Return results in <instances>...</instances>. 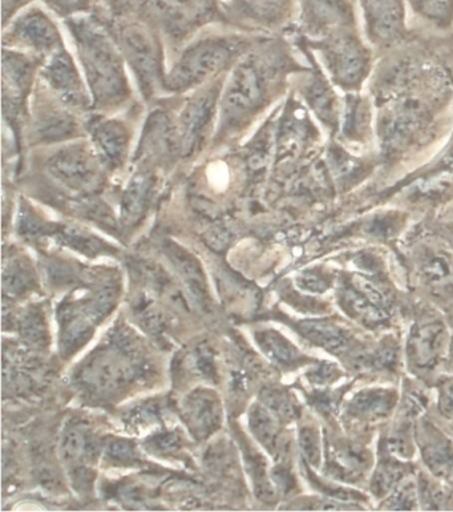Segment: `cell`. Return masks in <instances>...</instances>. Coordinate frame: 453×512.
Returning <instances> with one entry per match:
<instances>
[{"label": "cell", "mask_w": 453, "mask_h": 512, "mask_svg": "<svg viewBox=\"0 0 453 512\" xmlns=\"http://www.w3.org/2000/svg\"><path fill=\"white\" fill-rule=\"evenodd\" d=\"M72 34L78 44L88 86L99 107H115L129 96V83L123 60L112 40L100 28L84 22H72Z\"/></svg>", "instance_id": "6da1fadb"}, {"label": "cell", "mask_w": 453, "mask_h": 512, "mask_svg": "<svg viewBox=\"0 0 453 512\" xmlns=\"http://www.w3.org/2000/svg\"><path fill=\"white\" fill-rule=\"evenodd\" d=\"M241 43L228 38H208L190 46L182 54L164 84L171 91H186L200 86L218 72L224 70L234 55L240 51Z\"/></svg>", "instance_id": "7a4b0ae2"}, {"label": "cell", "mask_w": 453, "mask_h": 512, "mask_svg": "<svg viewBox=\"0 0 453 512\" xmlns=\"http://www.w3.org/2000/svg\"><path fill=\"white\" fill-rule=\"evenodd\" d=\"M268 75L256 56L238 64L222 98V129L242 126L260 110L266 98Z\"/></svg>", "instance_id": "3957f363"}, {"label": "cell", "mask_w": 453, "mask_h": 512, "mask_svg": "<svg viewBox=\"0 0 453 512\" xmlns=\"http://www.w3.org/2000/svg\"><path fill=\"white\" fill-rule=\"evenodd\" d=\"M103 168L95 149L83 143L59 149L47 163L48 172L56 183L80 195L100 191L104 184Z\"/></svg>", "instance_id": "277c9868"}, {"label": "cell", "mask_w": 453, "mask_h": 512, "mask_svg": "<svg viewBox=\"0 0 453 512\" xmlns=\"http://www.w3.org/2000/svg\"><path fill=\"white\" fill-rule=\"evenodd\" d=\"M132 354L115 344L95 350L78 372L79 384L93 394L116 393L131 384L136 374Z\"/></svg>", "instance_id": "5b68a950"}, {"label": "cell", "mask_w": 453, "mask_h": 512, "mask_svg": "<svg viewBox=\"0 0 453 512\" xmlns=\"http://www.w3.org/2000/svg\"><path fill=\"white\" fill-rule=\"evenodd\" d=\"M337 300L346 316L364 328H383L390 321V298L367 277L354 276L341 282L337 290Z\"/></svg>", "instance_id": "8992f818"}, {"label": "cell", "mask_w": 453, "mask_h": 512, "mask_svg": "<svg viewBox=\"0 0 453 512\" xmlns=\"http://www.w3.org/2000/svg\"><path fill=\"white\" fill-rule=\"evenodd\" d=\"M447 326L439 318H423L416 321L408 334V368L416 374H428L440 364L447 354Z\"/></svg>", "instance_id": "52a82bcc"}, {"label": "cell", "mask_w": 453, "mask_h": 512, "mask_svg": "<svg viewBox=\"0 0 453 512\" xmlns=\"http://www.w3.org/2000/svg\"><path fill=\"white\" fill-rule=\"evenodd\" d=\"M121 51L135 71L141 90L151 96L161 78L160 54L155 39L145 28L133 24L120 32Z\"/></svg>", "instance_id": "ba28073f"}, {"label": "cell", "mask_w": 453, "mask_h": 512, "mask_svg": "<svg viewBox=\"0 0 453 512\" xmlns=\"http://www.w3.org/2000/svg\"><path fill=\"white\" fill-rule=\"evenodd\" d=\"M220 94V84H212L198 91L181 112L177 131L184 155H190L194 149L200 147L201 141L208 135L216 116Z\"/></svg>", "instance_id": "9c48e42d"}, {"label": "cell", "mask_w": 453, "mask_h": 512, "mask_svg": "<svg viewBox=\"0 0 453 512\" xmlns=\"http://www.w3.org/2000/svg\"><path fill=\"white\" fill-rule=\"evenodd\" d=\"M182 419L197 441L212 437L222 425L220 398L210 389H196L186 395L181 406Z\"/></svg>", "instance_id": "30bf717a"}, {"label": "cell", "mask_w": 453, "mask_h": 512, "mask_svg": "<svg viewBox=\"0 0 453 512\" xmlns=\"http://www.w3.org/2000/svg\"><path fill=\"white\" fill-rule=\"evenodd\" d=\"M43 78L67 106H87L86 87H84L74 60L64 48L51 54L44 66Z\"/></svg>", "instance_id": "8fae6325"}, {"label": "cell", "mask_w": 453, "mask_h": 512, "mask_svg": "<svg viewBox=\"0 0 453 512\" xmlns=\"http://www.w3.org/2000/svg\"><path fill=\"white\" fill-rule=\"evenodd\" d=\"M299 333L327 353L349 357L361 346L351 330L333 320H305L298 324Z\"/></svg>", "instance_id": "7c38bea8"}, {"label": "cell", "mask_w": 453, "mask_h": 512, "mask_svg": "<svg viewBox=\"0 0 453 512\" xmlns=\"http://www.w3.org/2000/svg\"><path fill=\"white\" fill-rule=\"evenodd\" d=\"M93 149L105 168L116 169L124 164L128 155L129 129L119 120H97L90 129Z\"/></svg>", "instance_id": "4fadbf2b"}, {"label": "cell", "mask_w": 453, "mask_h": 512, "mask_svg": "<svg viewBox=\"0 0 453 512\" xmlns=\"http://www.w3.org/2000/svg\"><path fill=\"white\" fill-rule=\"evenodd\" d=\"M156 10L177 36L188 35L213 14V0H153Z\"/></svg>", "instance_id": "5bb4252c"}, {"label": "cell", "mask_w": 453, "mask_h": 512, "mask_svg": "<svg viewBox=\"0 0 453 512\" xmlns=\"http://www.w3.org/2000/svg\"><path fill=\"white\" fill-rule=\"evenodd\" d=\"M11 35L24 47H30L42 54H54L63 48L58 28L39 10H32L19 18Z\"/></svg>", "instance_id": "9a60e30c"}, {"label": "cell", "mask_w": 453, "mask_h": 512, "mask_svg": "<svg viewBox=\"0 0 453 512\" xmlns=\"http://www.w3.org/2000/svg\"><path fill=\"white\" fill-rule=\"evenodd\" d=\"M101 443L86 423L72 421L64 427L60 438V455L68 466V471L79 467H90L101 450Z\"/></svg>", "instance_id": "2e32d148"}, {"label": "cell", "mask_w": 453, "mask_h": 512, "mask_svg": "<svg viewBox=\"0 0 453 512\" xmlns=\"http://www.w3.org/2000/svg\"><path fill=\"white\" fill-rule=\"evenodd\" d=\"M164 253L177 276L184 282L190 297H193L194 302L201 308L208 309L210 302L208 281H206L200 261L192 253L172 241H167L164 244Z\"/></svg>", "instance_id": "e0dca14e"}, {"label": "cell", "mask_w": 453, "mask_h": 512, "mask_svg": "<svg viewBox=\"0 0 453 512\" xmlns=\"http://www.w3.org/2000/svg\"><path fill=\"white\" fill-rule=\"evenodd\" d=\"M371 455L353 442L337 441L327 446V471L343 482H357L370 470Z\"/></svg>", "instance_id": "ac0fdd59"}, {"label": "cell", "mask_w": 453, "mask_h": 512, "mask_svg": "<svg viewBox=\"0 0 453 512\" xmlns=\"http://www.w3.org/2000/svg\"><path fill=\"white\" fill-rule=\"evenodd\" d=\"M420 282L435 296H453V256L438 248H424L416 260Z\"/></svg>", "instance_id": "d6986e66"}, {"label": "cell", "mask_w": 453, "mask_h": 512, "mask_svg": "<svg viewBox=\"0 0 453 512\" xmlns=\"http://www.w3.org/2000/svg\"><path fill=\"white\" fill-rule=\"evenodd\" d=\"M59 322L60 353L66 358L74 356L91 340L96 324L84 312L80 301L63 304L59 309Z\"/></svg>", "instance_id": "ffe728a7"}, {"label": "cell", "mask_w": 453, "mask_h": 512, "mask_svg": "<svg viewBox=\"0 0 453 512\" xmlns=\"http://www.w3.org/2000/svg\"><path fill=\"white\" fill-rule=\"evenodd\" d=\"M398 391L388 387H368L358 391L346 406V414L358 422L372 423L390 417L398 405Z\"/></svg>", "instance_id": "44dd1931"}, {"label": "cell", "mask_w": 453, "mask_h": 512, "mask_svg": "<svg viewBox=\"0 0 453 512\" xmlns=\"http://www.w3.org/2000/svg\"><path fill=\"white\" fill-rule=\"evenodd\" d=\"M423 461L436 478L453 482V443L436 427L423 422L418 431Z\"/></svg>", "instance_id": "7402d4cb"}, {"label": "cell", "mask_w": 453, "mask_h": 512, "mask_svg": "<svg viewBox=\"0 0 453 512\" xmlns=\"http://www.w3.org/2000/svg\"><path fill=\"white\" fill-rule=\"evenodd\" d=\"M140 152L147 159L156 161L172 159L177 152L181 153L179 131L167 116L156 114L149 119Z\"/></svg>", "instance_id": "603a6c76"}, {"label": "cell", "mask_w": 453, "mask_h": 512, "mask_svg": "<svg viewBox=\"0 0 453 512\" xmlns=\"http://www.w3.org/2000/svg\"><path fill=\"white\" fill-rule=\"evenodd\" d=\"M155 180L148 172L137 173L128 184L121 201V221L125 227L136 225L143 219L151 203Z\"/></svg>", "instance_id": "cb8c5ba5"}, {"label": "cell", "mask_w": 453, "mask_h": 512, "mask_svg": "<svg viewBox=\"0 0 453 512\" xmlns=\"http://www.w3.org/2000/svg\"><path fill=\"white\" fill-rule=\"evenodd\" d=\"M32 131L40 143H58L76 136L78 124L66 111L54 110L39 111L34 120Z\"/></svg>", "instance_id": "d4e9b609"}, {"label": "cell", "mask_w": 453, "mask_h": 512, "mask_svg": "<svg viewBox=\"0 0 453 512\" xmlns=\"http://www.w3.org/2000/svg\"><path fill=\"white\" fill-rule=\"evenodd\" d=\"M256 341L266 357L283 368H297L307 361L301 350L277 330H260L256 333Z\"/></svg>", "instance_id": "484cf974"}, {"label": "cell", "mask_w": 453, "mask_h": 512, "mask_svg": "<svg viewBox=\"0 0 453 512\" xmlns=\"http://www.w3.org/2000/svg\"><path fill=\"white\" fill-rule=\"evenodd\" d=\"M279 419L264 405H253L249 411V427L254 438L270 454L279 455L285 450Z\"/></svg>", "instance_id": "4316f807"}, {"label": "cell", "mask_w": 453, "mask_h": 512, "mask_svg": "<svg viewBox=\"0 0 453 512\" xmlns=\"http://www.w3.org/2000/svg\"><path fill=\"white\" fill-rule=\"evenodd\" d=\"M367 11L372 32L380 39L394 38L402 19L398 0H368Z\"/></svg>", "instance_id": "83f0119b"}, {"label": "cell", "mask_w": 453, "mask_h": 512, "mask_svg": "<svg viewBox=\"0 0 453 512\" xmlns=\"http://www.w3.org/2000/svg\"><path fill=\"white\" fill-rule=\"evenodd\" d=\"M411 467L399 458L388 457L380 458L378 466L372 474L370 490L376 498L388 497V494L392 493L406 479L408 473H410Z\"/></svg>", "instance_id": "f1b7e54d"}, {"label": "cell", "mask_w": 453, "mask_h": 512, "mask_svg": "<svg viewBox=\"0 0 453 512\" xmlns=\"http://www.w3.org/2000/svg\"><path fill=\"white\" fill-rule=\"evenodd\" d=\"M242 450H244L246 469H248L250 478H252L254 494L262 502H275L277 489L273 486L272 479L269 478L268 470H266L268 469V463H266L265 458L257 450H254L248 442L242 445Z\"/></svg>", "instance_id": "f546056e"}, {"label": "cell", "mask_w": 453, "mask_h": 512, "mask_svg": "<svg viewBox=\"0 0 453 512\" xmlns=\"http://www.w3.org/2000/svg\"><path fill=\"white\" fill-rule=\"evenodd\" d=\"M262 405L272 411L279 422H293L301 415V406L293 394L279 387H266L261 391Z\"/></svg>", "instance_id": "4dcf8cb0"}, {"label": "cell", "mask_w": 453, "mask_h": 512, "mask_svg": "<svg viewBox=\"0 0 453 512\" xmlns=\"http://www.w3.org/2000/svg\"><path fill=\"white\" fill-rule=\"evenodd\" d=\"M34 282V270H32L30 262L24 258H14L10 264L4 265V293L10 294V296H20V294L28 292Z\"/></svg>", "instance_id": "1f68e13d"}, {"label": "cell", "mask_w": 453, "mask_h": 512, "mask_svg": "<svg viewBox=\"0 0 453 512\" xmlns=\"http://www.w3.org/2000/svg\"><path fill=\"white\" fill-rule=\"evenodd\" d=\"M54 233L68 247L76 249L84 255L93 257L107 251L103 241L90 235V233L82 231V229L63 225V227L56 228Z\"/></svg>", "instance_id": "d6a6232c"}, {"label": "cell", "mask_w": 453, "mask_h": 512, "mask_svg": "<svg viewBox=\"0 0 453 512\" xmlns=\"http://www.w3.org/2000/svg\"><path fill=\"white\" fill-rule=\"evenodd\" d=\"M335 74L345 82H355L361 76L364 67V58L358 48L342 44L334 51Z\"/></svg>", "instance_id": "836d02e7"}, {"label": "cell", "mask_w": 453, "mask_h": 512, "mask_svg": "<svg viewBox=\"0 0 453 512\" xmlns=\"http://www.w3.org/2000/svg\"><path fill=\"white\" fill-rule=\"evenodd\" d=\"M20 334L28 344L44 348L48 344V328L42 310L32 308L23 314L19 324Z\"/></svg>", "instance_id": "e575fe53"}, {"label": "cell", "mask_w": 453, "mask_h": 512, "mask_svg": "<svg viewBox=\"0 0 453 512\" xmlns=\"http://www.w3.org/2000/svg\"><path fill=\"white\" fill-rule=\"evenodd\" d=\"M299 447L307 465L321 469L323 463V439L317 426L305 425L299 429Z\"/></svg>", "instance_id": "d590c367"}, {"label": "cell", "mask_w": 453, "mask_h": 512, "mask_svg": "<svg viewBox=\"0 0 453 512\" xmlns=\"http://www.w3.org/2000/svg\"><path fill=\"white\" fill-rule=\"evenodd\" d=\"M418 485L412 481H403L384 501L382 509L386 510H416L419 509Z\"/></svg>", "instance_id": "8d00e7d4"}, {"label": "cell", "mask_w": 453, "mask_h": 512, "mask_svg": "<svg viewBox=\"0 0 453 512\" xmlns=\"http://www.w3.org/2000/svg\"><path fill=\"white\" fill-rule=\"evenodd\" d=\"M420 506L424 510H442L446 507L447 494L442 485L428 475H420L418 481Z\"/></svg>", "instance_id": "74e56055"}, {"label": "cell", "mask_w": 453, "mask_h": 512, "mask_svg": "<svg viewBox=\"0 0 453 512\" xmlns=\"http://www.w3.org/2000/svg\"><path fill=\"white\" fill-rule=\"evenodd\" d=\"M105 454L116 463H128L135 462L137 459L136 446L133 442L127 441V439L112 438L105 442L104 445Z\"/></svg>", "instance_id": "f35d334b"}, {"label": "cell", "mask_w": 453, "mask_h": 512, "mask_svg": "<svg viewBox=\"0 0 453 512\" xmlns=\"http://www.w3.org/2000/svg\"><path fill=\"white\" fill-rule=\"evenodd\" d=\"M297 284L305 292L321 294L327 292L333 285L331 277L319 270H309L298 277Z\"/></svg>", "instance_id": "ab89813d"}, {"label": "cell", "mask_w": 453, "mask_h": 512, "mask_svg": "<svg viewBox=\"0 0 453 512\" xmlns=\"http://www.w3.org/2000/svg\"><path fill=\"white\" fill-rule=\"evenodd\" d=\"M438 406L440 414L453 418V377L443 378L438 385Z\"/></svg>", "instance_id": "60d3db41"}, {"label": "cell", "mask_w": 453, "mask_h": 512, "mask_svg": "<svg viewBox=\"0 0 453 512\" xmlns=\"http://www.w3.org/2000/svg\"><path fill=\"white\" fill-rule=\"evenodd\" d=\"M339 377H341V372H339L337 365L329 364L327 361L319 364L317 369L310 374L311 382L321 386L334 384Z\"/></svg>", "instance_id": "b9f144b4"}, {"label": "cell", "mask_w": 453, "mask_h": 512, "mask_svg": "<svg viewBox=\"0 0 453 512\" xmlns=\"http://www.w3.org/2000/svg\"><path fill=\"white\" fill-rule=\"evenodd\" d=\"M194 366H196L197 372L202 377L213 378L216 376V369H214V360L212 353L205 346H200L194 352Z\"/></svg>", "instance_id": "7bdbcfd3"}, {"label": "cell", "mask_w": 453, "mask_h": 512, "mask_svg": "<svg viewBox=\"0 0 453 512\" xmlns=\"http://www.w3.org/2000/svg\"><path fill=\"white\" fill-rule=\"evenodd\" d=\"M148 443V449L156 451V453H172V451L179 449L180 439L176 434L164 433L149 439Z\"/></svg>", "instance_id": "ee69618b"}, {"label": "cell", "mask_w": 453, "mask_h": 512, "mask_svg": "<svg viewBox=\"0 0 453 512\" xmlns=\"http://www.w3.org/2000/svg\"><path fill=\"white\" fill-rule=\"evenodd\" d=\"M416 3L426 14L434 18H444L451 8V0H416Z\"/></svg>", "instance_id": "f6af8a7d"}, {"label": "cell", "mask_w": 453, "mask_h": 512, "mask_svg": "<svg viewBox=\"0 0 453 512\" xmlns=\"http://www.w3.org/2000/svg\"><path fill=\"white\" fill-rule=\"evenodd\" d=\"M56 12H59L60 15L71 14L78 10L80 6L83 4V0H44Z\"/></svg>", "instance_id": "bcb514c9"}, {"label": "cell", "mask_w": 453, "mask_h": 512, "mask_svg": "<svg viewBox=\"0 0 453 512\" xmlns=\"http://www.w3.org/2000/svg\"><path fill=\"white\" fill-rule=\"evenodd\" d=\"M273 479L277 483L279 489L285 491H291L294 489V478L290 474V471L285 467H278L273 471Z\"/></svg>", "instance_id": "7dc6e473"}, {"label": "cell", "mask_w": 453, "mask_h": 512, "mask_svg": "<svg viewBox=\"0 0 453 512\" xmlns=\"http://www.w3.org/2000/svg\"><path fill=\"white\" fill-rule=\"evenodd\" d=\"M26 2L27 0H3L4 19H6L11 12H14L20 4H24Z\"/></svg>", "instance_id": "c3c4849f"}, {"label": "cell", "mask_w": 453, "mask_h": 512, "mask_svg": "<svg viewBox=\"0 0 453 512\" xmlns=\"http://www.w3.org/2000/svg\"><path fill=\"white\" fill-rule=\"evenodd\" d=\"M446 366L448 372L453 374V337L450 340V345H448V350L446 354Z\"/></svg>", "instance_id": "681fc988"}, {"label": "cell", "mask_w": 453, "mask_h": 512, "mask_svg": "<svg viewBox=\"0 0 453 512\" xmlns=\"http://www.w3.org/2000/svg\"><path fill=\"white\" fill-rule=\"evenodd\" d=\"M453 483V482H452Z\"/></svg>", "instance_id": "f907efd6"}]
</instances>
